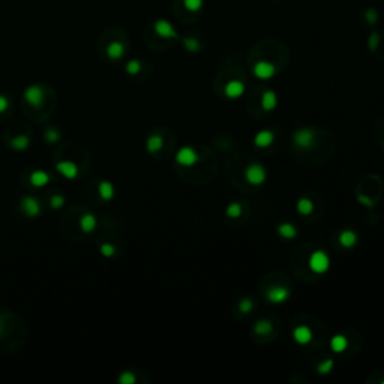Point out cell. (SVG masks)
I'll list each match as a JSON object with an SVG mask.
<instances>
[{
  "instance_id": "obj_1",
  "label": "cell",
  "mask_w": 384,
  "mask_h": 384,
  "mask_svg": "<svg viewBox=\"0 0 384 384\" xmlns=\"http://www.w3.org/2000/svg\"><path fill=\"white\" fill-rule=\"evenodd\" d=\"M293 141L296 147L302 150H309L315 144V132L311 128H302L297 129L293 135Z\"/></svg>"
},
{
  "instance_id": "obj_2",
  "label": "cell",
  "mask_w": 384,
  "mask_h": 384,
  "mask_svg": "<svg viewBox=\"0 0 384 384\" xmlns=\"http://www.w3.org/2000/svg\"><path fill=\"white\" fill-rule=\"evenodd\" d=\"M24 99L26 102L33 107V108H41L45 102V92L42 86L39 84H32L24 90Z\"/></svg>"
},
{
  "instance_id": "obj_3",
  "label": "cell",
  "mask_w": 384,
  "mask_h": 384,
  "mask_svg": "<svg viewBox=\"0 0 384 384\" xmlns=\"http://www.w3.org/2000/svg\"><path fill=\"white\" fill-rule=\"evenodd\" d=\"M330 267V258L324 251H315L309 257V269L314 273H324Z\"/></svg>"
},
{
  "instance_id": "obj_4",
  "label": "cell",
  "mask_w": 384,
  "mask_h": 384,
  "mask_svg": "<svg viewBox=\"0 0 384 384\" xmlns=\"http://www.w3.org/2000/svg\"><path fill=\"white\" fill-rule=\"evenodd\" d=\"M266 170L263 165L260 164H251L246 170H245V177H246L248 183L254 186H258V185H263L266 182Z\"/></svg>"
},
{
  "instance_id": "obj_5",
  "label": "cell",
  "mask_w": 384,
  "mask_h": 384,
  "mask_svg": "<svg viewBox=\"0 0 384 384\" xmlns=\"http://www.w3.org/2000/svg\"><path fill=\"white\" fill-rule=\"evenodd\" d=\"M21 210L26 213V216L33 219V218H38L42 213V206L39 203V200H36L35 197L27 195L21 200Z\"/></svg>"
},
{
  "instance_id": "obj_6",
  "label": "cell",
  "mask_w": 384,
  "mask_h": 384,
  "mask_svg": "<svg viewBox=\"0 0 384 384\" xmlns=\"http://www.w3.org/2000/svg\"><path fill=\"white\" fill-rule=\"evenodd\" d=\"M56 170L68 180H74V179L78 177V174H80L78 165H77L75 162H72V161H60V162H57L56 164Z\"/></svg>"
},
{
  "instance_id": "obj_7",
  "label": "cell",
  "mask_w": 384,
  "mask_h": 384,
  "mask_svg": "<svg viewBox=\"0 0 384 384\" xmlns=\"http://www.w3.org/2000/svg\"><path fill=\"white\" fill-rule=\"evenodd\" d=\"M290 297V290L281 285H273L267 290L266 293V299L270 303H284L287 302Z\"/></svg>"
},
{
  "instance_id": "obj_8",
  "label": "cell",
  "mask_w": 384,
  "mask_h": 384,
  "mask_svg": "<svg viewBox=\"0 0 384 384\" xmlns=\"http://www.w3.org/2000/svg\"><path fill=\"white\" fill-rule=\"evenodd\" d=\"M276 72V68L273 63L270 62H266V60H260L254 65V75L260 80H269L275 75Z\"/></svg>"
},
{
  "instance_id": "obj_9",
  "label": "cell",
  "mask_w": 384,
  "mask_h": 384,
  "mask_svg": "<svg viewBox=\"0 0 384 384\" xmlns=\"http://www.w3.org/2000/svg\"><path fill=\"white\" fill-rule=\"evenodd\" d=\"M176 161H177L180 165L191 167V165H194V164L198 161V155H197V152H195L192 147H182V149L177 152Z\"/></svg>"
},
{
  "instance_id": "obj_10",
  "label": "cell",
  "mask_w": 384,
  "mask_h": 384,
  "mask_svg": "<svg viewBox=\"0 0 384 384\" xmlns=\"http://www.w3.org/2000/svg\"><path fill=\"white\" fill-rule=\"evenodd\" d=\"M155 32L161 38H177L176 29L173 27V24L170 21H167V20H158L155 23Z\"/></svg>"
},
{
  "instance_id": "obj_11",
  "label": "cell",
  "mask_w": 384,
  "mask_h": 384,
  "mask_svg": "<svg viewBox=\"0 0 384 384\" xmlns=\"http://www.w3.org/2000/svg\"><path fill=\"white\" fill-rule=\"evenodd\" d=\"M293 338H294V341L300 345H306V344H309L312 341V338H314V333L312 330L308 327V326H299L294 329L293 332Z\"/></svg>"
},
{
  "instance_id": "obj_12",
  "label": "cell",
  "mask_w": 384,
  "mask_h": 384,
  "mask_svg": "<svg viewBox=\"0 0 384 384\" xmlns=\"http://www.w3.org/2000/svg\"><path fill=\"white\" fill-rule=\"evenodd\" d=\"M225 95L230 98V99H236V98H240L245 92V84L239 80H231L230 83H227L225 89Z\"/></svg>"
},
{
  "instance_id": "obj_13",
  "label": "cell",
  "mask_w": 384,
  "mask_h": 384,
  "mask_svg": "<svg viewBox=\"0 0 384 384\" xmlns=\"http://www.w3.org/2000/svg\"><path fill=\"white\" fill-rule=\"evenodd\" d=\"M96 224H98V221H96V216L93 213H84L80 218V228H81V231L86 234L93 233L95 228H96Z\"/></svg>"
},
{
  "instance_id": "obj_14",
  "label": "cell",
  "mask_w": 384,
  "mask_h": 384,
  "mask_svg": "<svg viewBox=\"0 0 384 384\" xmlns=\"http://www.w3.org/2000/svg\"><path fill=\"white\" fill-rule=\"evenodd\" d=\"M275 140V134L272 131H261L255 135L254 138V144L257 147H261V149H266L269 147Z\"/></svg>"
},
{
  "instance_id": "obj_15",
  "label": "cell",
  "mask_w": 384,
  "mask_h": 384,
  "mask_svg": "<svg viewBox=\"0 0 384 384\" xmlns=\"http://www.w3.org/2000/svg\"><path fill=\"white\" fill-rule=\"evenodd\" d=\"M29 180L35 188H44L50 182V174H47L42 170H35V171H32V174H30Z\"/></svg>"
},
{
  "instance_id": "obj_16",
  "label": "cell",
  "mask_w": 384,
  "mask_h": 384,
  "mask_svg": "<svg viewBox=\"0 0 384 384\" xmlns=\"http://www.w3.org/2000/svg\"><path fill=\"white\" fill-rule=\"evenodd\" d=\"M98 192H99V197L104 200V201H111L114 198V186L113 183L108 182V180H102L99 183V188H98Z\"/></svg>"
},
{
  "instance_id": "obj_17",
  "label": "cell",
  "mask_w": 384,
  "mask_h": 384,
  "mask_svg": "<svg viewBox=\"0 0 384 384\" xmlns=\"http://www.w3.org/2000/svg\"><path fill=\"white\" fill-rule=\"evenodd\" d=\"M276 105H278L276 93L272 90H266L263 93V98H261V107H263L266 111H272V110H275Z\"/></svg>"
},
{
  "instance_id": "obj_18",
  "label": "cell",
  "mask_w": 384,
  "mask_h": 384,
  "mask_svg": "<svg viewBox=\"0 0 384 384\" xmlns=\"http://www.w3.org/2000/svg\"><path fill=\"white\" fill-rule=\"evenodd\" d=\"M107 54H108V57L113 60L122 59L125 54V45L119 41H114L108 45V47H107Z\"/></svg>"
},
{
  "instance_id": "obj_19",
  "label": "cell",
  "mask_w": 384,
  "mask_h": 384,
  "mask_svg": "<svg viewBox=\"0 0 384 384\" xmlns=\"http://www.w3.org/2000/svg\"><path fill=\"white\" fill-rule=\"evenodd\" d=\"M339 242L344 248H351L357 243V234L354 231H351V230H345V231L339 234Z\"/></svg>"
},
{
  "instance_id": "obj_20",
  "label": "cell",
  "mask_w": 384,
  "mask_h": 384,
  "mask_svg": "<svg viewBox=\"0 0 384 384\" xmlns=\"http://www.w3.org/2000/svg\"><path fill=\"white\" fill-rule=\"evenodd\" d=\"M347 347H348V341H347V338L342 335H335L330 339V348L335 353H342L347 350Z\"/></svg>"
},
{
  "instance_id": "obj_21",
  "label": "cell",
  "mask_w": 384,
  "mask_h": 384,
  "mask_svg": "<svg viewBox=\"0 0 384 384\" xmlns=\"http://www.w3.org/2000/svg\"><path fill=\"white\" fill-rule=\"evenodd\" d=\"M296 207H297V212L300 215H305V216H308V215H311L314 212V203H312V200L306 198V197H303V198L299 200Z\"/></svg>"
},
{
  "instance_id": "obj_22",
  "label": "cell",
  "mask_w": 384,
  "mask_h": 384,
  "mask_svg": "<svg viewBox=\"0 0 384 384\" xmlns=\"http://www.w3.org/2000/svg\"><path fill=\"white\" fill-rule=\"evenodd\" d=\"M278 234L284 239H294L297 236V230L293 224L284 222L278 227Z\"/></svg>"
},
{
  "instance_id": "obj_23",
  "label": "cell",
  "mask_w": 384,
  "mask_h": 384,
  "mask_svg": "<svg viewBox=\"0 0 384 384\" xmlns=\"http://www.w3.org/2000/svg\"><path fill=\"white\" fill-rule=\"evenodd\" d=\"M162 137L161 135H150L146 141V149L150 152V153H156L162 149Z\"/></svg>"
},
{
  "instance_id": "obj_24",
  "label": "cell",
  "mask_w": 384,
  "mask_h": 384,
  "mask_svg": "<svg viewBox=\"0 0 384 384\" xmlns=\"http://www.w3.org/2000/svg\"><path fill=\"white\" fill-rule=\"evenodd\" d=\"M29 146H30V140H29L27 135H17V137H14L12 141H11V147L17 152L26 150Z\"/></svg>"
},
{
  "instance_id": "obj_25",
  "label": "cell",
  "mask_w": 384,
  "mask_h": 384,
  "mask_svg": "<svg viewBox=\"0 0 384 384\" xmlns=\"http://www.w3.org/2000/svg\"><path fill=\"white\" fill-rule=\"evenodd\" d=\"M272 324H270V321L267 320H260L255 323V326H254V332L258 333V335H269L272 332Z\"/></svg>"
},
{
  "instance_id": "obj_26",
  "label": "cell",
  "mask_w": 384,
  "mask_h": 384,
  "mask_svg": "<svg viewBox=\"0 0 384 384\" xmlns=\"http://www.w3.org/2000/svg\"><path fill=\"white\" fill-rule=\"evenodd\" d=\"M44 138H45V141L47 143H57L60 138H62V134H60L57 129H54V128H50V129H47L45 131V134H44Z\"/></svg>"
},
{
  "instance_id": "obj_27",
  "label": "cell",
  "mask_w": 384,
  "mask_h": 384,
  "mask_svg": "<svg viewBox=\"0 0 384 384\" xmlns=\"http://www.w3.org/2000/svg\"><path fill=\"white\" fill-rule=\"evenodd\" d=\"M183 5H185V8L191 12H198L203 8L204 0H183Z\"/></svg>"
},
{
  "instance_id": "obj_28",
  "label": "cell",
  "mask_w": 384,
  "mask_h": 384,
  "mask_svg": "<svg viewBox=\"0 0 384 384\" xmlns=\"http://www.w3.org/2000/svg\"><path fill=\"white\" fill-rule=\"evenodd\" d=\"M333 369V360L332 359H326L324 362H321L317 368V371L321 374V375H327L330 371Z\"/></svg>"
},
{
  "instance_id": "obj_29",
  "label": "cell",
  "mask_w": 384,
  "mask_h": 384,
  "mask_svg": "<svg viewBox=\"0 0 384 384\" xmlns=\"http://www.w3.org/2000/svg\"><path fill=\"white\" fill-rule=\"evenodd\" d=\"M227 215L230 218H239L242 215V204L240 203H231L227 207Z\"/></svg>"
},
{
  "instance_id": "obj_30",
  "label": "cell",
  "mask_w": 384,
  "mask_h": 384,
  "mask_svg": "<svg viewBox=\"0 0 384 384\" xmlns=\"http://www.w3.org/2000/svg\"><path fill=\"white\" fill-rule=\"evenodd\" d=\"M140 71H141V62H140V60L134 59V60H131V62H128V65H126V72H128L129 75H137Z\"/></svg>"
},
{
  "instance_id": "obj_31",
  "label": "cell",
  "mask_w": 384,
  "mask_h": 384,
  "mask_svg": "<svg viewBox=\"0 0 384 384\" xmlns=\"http://www.w3.org/2000/svg\"><path fill=\"white\" fill-rule=\"evenodd\" d=\"M183 45H185V48L191 53H197L200 50V42L194 38H185L183 39Z\"/></svg>"
},
{
  "instance_id": "obj_32",
  "label": "cell",
  "mask_w": 384,
  "mask_h": 384,
  "mask_svg": "<svg viewBox=\"0 0 384 384\" xmlns=\"http://www.w3.org/2000/svg\"><path fill=\"white\" fill-rule=\"evenodd\" d=\"M50 204L53 209H62L65 206V197L60 195V194H56L50 198Z\"/></svg>"
},
{
  "instance_id": "obj_33",
  "label": "cell",
  "mask_w": 384,
  "mask_h": 384,
  "mask_svg": "<svg viewBox=\"0 0 384 384\" xmlns=\"http://www.w3.org/2000/svg\"><path fill=\"white\" fill-rule=\"evenodd\" d=\"M252 308H254V302L251 299H242L239 303V309L243 314H249L252 311Z\"/></svg>"
},
{
  "instance_id": "obj_34",
  "label": "cell",
  "mask_w": 384,
  "mask_h": 384,
  "mask_svg": "<svg viewBox=\"0 0 384 384\" xmlns=\"http://www.w3.org/2000/svg\"><path fill=\"white\" fill-rule=\"evenodd\" d=\"M101 254L104 255V257H113L114 254H116V248L113 246L111 243H104L102 246H101Z\"/></svg>"
},
{
  "instance_id": "obj_35",
  "label": "cell",
  "mask_w": 384,
  "mask_h": 384,
  "mask_svg": "<svg viewBox=\"0 0 384 384\" xmlns=\"http://www.w3.org/2000/svg\"><path fill=\"white\" fill-rule=\"evenodd\" d=\"M119 383L120 384H134L135 383V375L132 372H123L119 377Z\"/></svg>"
},
{
  "instance_id": "obj_36",
  "label": "cell",
  "mask_w": 384,
  "mask_h": 384,
  "mask_svg": "<svg viewBox=\"0 0 384 384\" xmlns=\"http://www.w3.org/2000/svg\"><path fill=\"white\" fill-rule=\"evenodd\" d=\"M365 18H366V21L369 23V24H375L378 21V12L375 9H368L365 12Z\"/></svg>"
},
{
  "instance_id": "obj_37",
  "label": "cell",
  "mask_w": 384,
  "mask_h": 384,
  "mask_svg": "<svg viewBox=\"0 0 384 384\" xmlns=\"http://www.w3.org/2000/svg\"><path fill=\"white\" fill-rule=\"evenodd\" d=\"M9 108V99L5 95H0V114Z\"/></svg>"
},
{
  "instance_id": "obj_38",
  "label": "cell",
  "mask_w": 384,
  "mask_h": 384,
  "mask_svg": "<svg viewBox=\"0 0 384 384\" xmlns=\"http://www.w3.org/2000/svg\"><path fill=\"white\" fill-rule=\"evenodd\" d=\"M377 45H378V33L374 32L371 35V38H369V47H371V50H375Z\"/></svg>"
}]
</instances>
